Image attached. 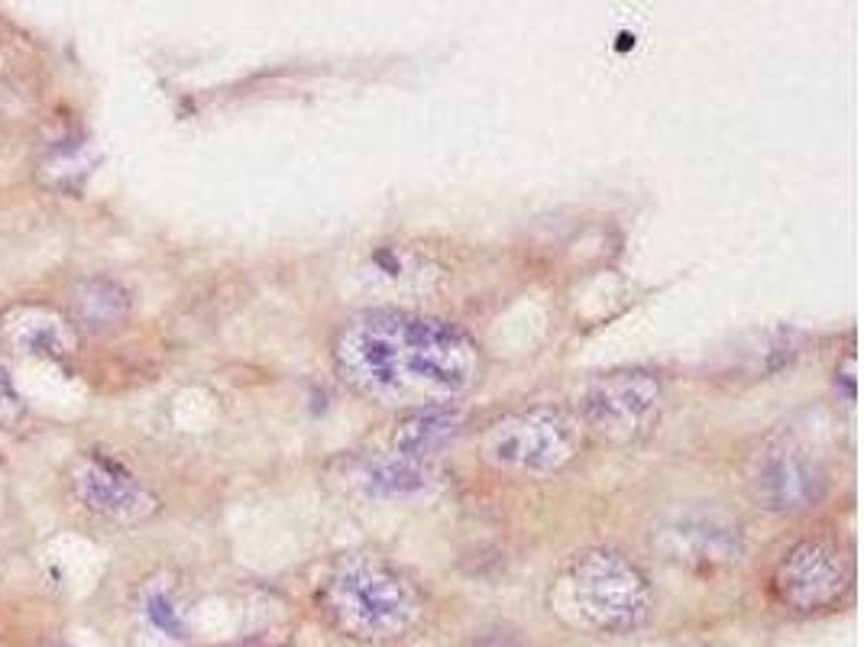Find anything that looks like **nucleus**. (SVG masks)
<instances>
[{
    "label": "nucleus",
    "instance_id": "3",
    "mask_svg": "<svg viewBox=\"0 0 864 647\" xmlns=\"http://www.w3.org/2000/svg\"><path fill=\"white\" fill-rule=\"evenodd\" d=\"M551 612L589 635H631L654 615V583L648 570L619 548L574 550L547 583Z\"/></svg>",
    "mask_w": 864,
    "mask_h": 647
},
{
    "label": "nucleus",
    "instance_id": "16",
    "mask_svg": "<svg viewBox=\"0 0 864 647\" xmlns=\"http://www.w3.org/2000/svg\"><path fill=\"white\" fill-rule=\"evenodd\" d=\"M842 369H835V386L839 382H845V399L855 401V373H858V366H855V349L849 347L845 349V356H842Z\"/></svg>",
    "mask_w": 864,
    "mask_h": 647
},
{
    "label": "nucleus",
    "instance_id": "14",
    "mask_svg": "<svg viewBox=\"0 0 864 647\" xmlns=\"http://www.w3.org/2000/svg\"><path fill=\"white\" fill-rule=\"evenodd\" d=\"M23 401L17 396V389H13V382L7 379V373L0 369V428H13V424H20V418H23Z\"/></svg>",
    "mask_w": 864,
    "mask_h": 647
},
{
    "label": "nucleus",
    "instance_id": "15",
    "mask_svg": "<svg viewBox=\"0 0 864 647\" xmlns=\"http://www.w3.org/2000/svg\"><path fill=\"white\" fill-rule=\"evenodd\" d=\"M149 618H152L156 628H162V632H169V635H179V622H175L172 602L166 596L149 599Z\"/></svg>",
    "mask_w": 864,
    "mask_h": 647
},
{
    "label": "nucleus",
    "instance_id": "2",
    "mask_svg": "<svg viewBox=\"0 0 864 647\" xmlns=\"http://www.w3.org/2000/svg\"><path fill=\"white\" fill-rule=\"evenodd\" d=\"M314 602L331 628L360 645L402 641L428 615V593L418 576L373 550L334 557L314 586Z\"/></svg>",
    "mask_w": 864,
    "mask_h": 647
},
{
    "label": "nucleus",
    "instance_id": "17",
    "mask_svg": "<svg viewBox=\"0 0 864 647\" xmlns=\"http://www.w3.org/2000/svg\"><path fill=\"white\" fill-rule=\"evenodd\" d=\"M231 647H266V645H259V641H241V645H231Z\"/></svg>",
    "mask_w": 864,
    "mask_h": 647
},
{
    "label": "nucleus",
    "instance_id": "9",
    "mask_svg": "<svg viewBox=\"0 0 864 647\" xmlns=\"http://www.w3.org/2000/svg\"><path fill=\"white\" fill-rule=\"evenodd\" d=\"M654 548L690 570H725L745 557L748 541L738 521L725 518L713 508L710 511L690 508L658 525Z\"/></svg>",
    "mask_w": 864,
    "mask_h": 647
},
{
    "label": "nucleus",
    "instance_id": "4",
    "mask_svg": "<svg viewBox=\"0 0 864 647\" xmlns=\"http://www.w3.org/2000/svg\"><path fill=\"white\" fill-rule=\"evenodd\" d=\"M586 428L564 405H529L492 418L480 434L482 463L502 476H557L586 450Z\"/></svg>",
    "mask_w": 864,
    "mask_h": 647
},
{
    "label": "nucleus",
    "instance_id": "1",
    "mask_svg": "<svg viewBox=\"0 0 864 647\" xmlns=\"http://www.w3.org/2000/svg\"><path fill=\"white\" fill-rule=\"evenodd\" d=\"M331 366L356 399L408 414L470 399L486 379V349L450 317L366 308L334 331Z\"/></svg>",
    "mask_w": 864,
    "mask_h": 647
},
{
    "label": "nucleus",
    "instance_id": "8",
    "mask_svg": "<svg viewBox=\"0 0 864 647\" xmlns=\"http://www.w3.org/2000/svg\"><path fill=\"white\" fill-rule=\"evenodd\" d=\"M68 489L92 515L114 525H143L159 511V496L110 456L85 453L68 470Z\"/></svg>",
    "mask_w": 864,
    "mask_h": 647
},
{
    "label": "nucleus",
    "instance_id": "6",
    "mask_svg": "<svg viewBox=\"0 0 864 647\" xmlns=\"http://www.w3.org/2000/svg\"><path fill=\"white\" fill-rule=\"evenodd\" d=\"M768 586L770 599L797 618L829 615L855 593V548L839 535L810 531L774 560Z\"/></svg>",
    "mask_w": 864,
    "mask_h": 647
},
{
    "label": "nucleus",
    "instance_id": "13",
    "mask_svg": "<svg viewBox=\"0 0 864 647\" xmlns=\"http://www.w3.org/2000/svg\"><path fill=\"white\" fill-rule=\"evenodd\" d=\"M75 321L88 331H114L130 314V292L114 279H88L75 289Z\"/></svg>",
    "mask_w": 864,
    "mask_h": 647
},
{
    "label": "nucleus",
    "instance_id": "5",
    "mask_svg": "<svg viewBox=\"0 0 864 647\" xmlns=\"http://www.w3.org/2000/svg\"><path fill=\"white\" fill-rule=\"evenodd\" d=\"M742 486L758 511L770 518H800L825 498L832 479L810 441L793 431H774L745 453Z\"/></svg>",
    "mask_w": 864,
    "mask_h": 647
},
{
    "label": "nucleus",
    "instance_id": "11",
    "mask_svg": "<svg viewBox=\"0 0 864 647\" xmlns=\"http://www.w3.org/2000/svg\"><path fill=\"white\" fill-rule=\"evenodd\" d=\"M440 470L434 460H415L402 453H380L370 460H360L353 470V483L373 498H412L428 496L440 486Z\"/></svg>",
    "mask_w": 864,
    "mask_h": 647
},
{
    "label": "nucleus",
    "instance_id": "10",
    "mask_svg": "<svg viewBox=\"0 0 864 647\" xmlns=\"http://www.w3.org/2000/svg\"><path fill=\"white\" fill-rule=\"evenodd\" d=\"M0 337L13 353L23 356H72L78 334L75 324H68L58 311L43 308V304H20L3 314L0 321Z\"/></svg>",
    "mask_w": 864,
    "mask_h": 647
},
{
    "label": "nucleus",
    "instance_id": "12",
    "mask_svg": "<svg viewBox=\"0 0 864 647\" xmlns=\"http://www.w3.org/2000/svg\"><path fill=\"white\" fill-rule=\"evenodd\" d=\"M467 414L460 405L450 408H425V411H408L398 414V424L392 428V453L415 456V460H431L437 450L454 444L463 434Z\"/></svg>",
    "mask_w": 864,
    "mask_h": 647
},
{
    "label": "nucleus",
    "instance_id": "7",
    "mask_svg": "<svg viewBox=\"0 0 864 647\" xmlns=\"http://www.w3.org/2000/svg\"><path fill=\"white\" fill-rule=\"evenodd\" d=\"M664 408V382L644 366H622L593 376L576 401L586 434L609 444H634L651 434Z\"/></svg>",
    "mask_w": 864,
    "mask_h": 647
}]
</instances>
